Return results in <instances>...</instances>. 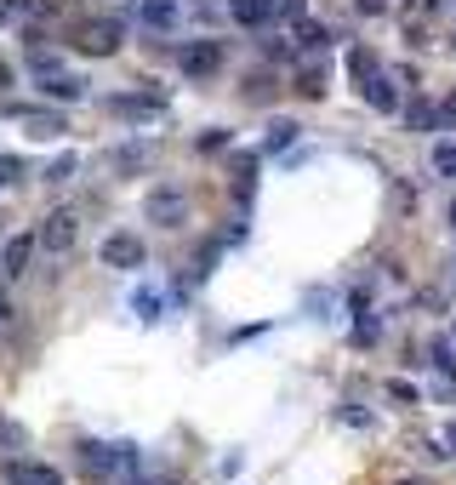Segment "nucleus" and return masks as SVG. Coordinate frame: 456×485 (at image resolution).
Listing matches in <instances>:
<instances>
[{
	"label": "nucleus",
	"mask_w": 456,
	"mask_h": 485,
	"mask_svg": "<svg viewBox=\"0 0 456 485\" xmlns=\"http://www.w3.org/2000/svg\"><path fill=\"white\" fill-rule=\"evenodd\" d=\"M360 86H365V103H371L377 115H394L400 109V92H394V80H388V75H365Z\"/></svg>",
	"instance_id": "obj_6"
},
{
	"label": "nucleus",
	"mask_w": 456,
	"mask_h": 485,
	"mask_svg": "<svg viewBox=\"0 0 456 485\" xmlns=\"http://www.w3.org/2000/svg\"><path fill=\"white\" fill-rule=\"evenodd\" d=\"M69 172H75V155H63V160H52V172H46V177H52V183H63Z\"/></svg>",
	"instance_id": "obj_19"
},
{
	"label": "nucleus",
	"mask_w": 456,
	"mask_h": 485,
	"mask_svg": "<svg viewBox=\"0 0 456 485\" xmlns=\"http://www.w3.org/2000/svg\"><path fill=\"white\" fill-rule=\"evenodd\" d=\"M12 6H17V0H0V24H6V17H12Z\"/></svg>",
	"instance_id": "obj_23"
},
{
	"label": "nucleus",
	"mask_w": 456,
	"mask_h": 485,
	"mask_svg": "<svg viewBox=\"0 0 456 485\" xmlns=\"http://www.w3.org/2000/svg\"><path fill=\"white\" fill-rule=\"evenodd\" d=\"M297 35L309 40V46H325V29H319V24H297Z\"/></svg>",
	"instance_id": "obj_20"
},
{
	"label": "nucleus",
	"mask_w": 456,
	"mask_h": 485,
	"mask_svg": "<svg viewBox=\"0 0 456 485\" xmlns=\"http://www.w3.org/2000/svg\"><path fill=\"white\" fill-rule=\"evenodd\" d=\"M360 12H382V0H360Z\"/></svg>",
	"instance_id": "obj_24"
},
{
	"label": "nucleus",
	"mask_w": 456,
	"mask_h": 485,
	"mask_svg": "<svg viewBox=\"0 0 456 485\" xmlns=\"http://www.w3.org/2000/svg\"><path fill=\"white\" fill-rule=\"evenodd\" d=\"M0 314H6V298H0Z\"/></svg>",
	"instance_id": "obj_27"
},
{
	"label": "nucleus",
	"mask_w": 456,
	"mask_h": 485,
	"mask_svg": "<svg viewBox=\"0 0 456 485\" xmlns=\"http://www.w3.org/2000/svg\"><path fill=\"white\" fill-rule=\"evenodd\" d=\"M35 75H40V92L57 97V103L86 97V80H80V75H69V69H57V63H52V69H35Z\"/></svg>",
	"instance_id": "obj_2"
},
{
	"label": "nucleus",
	"mask_w": 456,
	"mask_h": 485,
	"mask_svg": "<svg viewBox=\"0 0 456 485\" xmlns=\"http://www.w3.org/2000/svg\"><path fill=\"white\" fill-rule=\"evenodd\" d=\"M12 485H63L52 469H12Z\"/></svg>",
	"instance_id": "obj_13"
},
{
	"label": "nucleus",
	"mask_w": 456,
	"mask_h": 485,
	"mask_svg": "<svg viewBox=\"0 0 456 485\" xmlns=\"http://www.w3.org/2000/svg\"><path fill=\"white\" fill-rule=\"evenodd\" d=\"M177 17H183L177 0H143V24L148 29H177Z\"/></svg>",
	"instance_id": "obj_10"
},
{
	"label": "nucleus",
	"mask_w": 456,
	"mask_h": 485,
	"mask_svg": "<svg viewBox=\"0 0 456 485\" xmlns=\"http://www.w3.org/2000/svg\"><path fill=\"white\" fill-rule=\"evenodd\" d=\"M115 109H120V115H148V109H155V103H148V97H120Z\"/></svg>",
	"instance_id": "obj_18"
},
{
	"label": "nucleus",
	"mask_w": 456,
	"mask_h": 485,
	"mask_svg": "<svg viewBox=\"0 0 456 485\" xmlns=\"http://www.w3.org/2000/svg\"><path fill=\"white\" fill-rule=\"evenodd\" d=\"M17 177H24V160H17V155H0V183H17Z\"/></svg>",
	"instance_id": "obj_16"
},
{
	"label": "nucleus",
	"mask_w": 456,
	"mask_h": 485,
	"mask_svg": "<svg viewBox=\"0 0 456 485\" xmlns=\"http://www.w3.org/2000/svg\"><path fill=\"white\" fill-rule=\"evenodd\" d=\"M445 440H451V457H456V423H451V429H445Z\"/></svg>",
	"instance_id": "obj_25"
},
{
	"label": "nucleus",
	"mask_w": 456,
	"mask_h": 485,
	"mask_svg": "<svg viewBox=\"0 0 456 485\" xmlns=\"http://www.w3.org/2000/svg\"><path fill=\"white\" fill-rule=\"evenodd\" d=\"M228 12L240 17L246 29H257V24H269V17H274V0H228Z\"/></svg>",
	"instance_id": "obj_11"
},
{
	"label": "nucleus",
	"mask_w": 456,
	"mask_h": 485,
	"mask_svg": "<svg viewBox=\"0 0 456 485\" xmlns=\"http://www.w3.org/2000/svg\"><path fill=\"white\" fill-rule=\"evenodd\" d=\"M217 63H223V46H217V40H200V46L183 52V69H188V75H211Z\"/></svg>",
	"instance_id": "obj_8"
},
{
	"label": "nucleus",
	"mask_w": 456,
	"mask_h": 485,
	"mask_svg": "<svg viewBox=\"0 0 456 485\" xmlns=\"http://www.w3.org/2000/svg\"><path fill=\"white\" fill-rule=\"evenodd\" d=\"M286 17H291V24H302V0H286Z\"/></svg>",
	"instance_id": "obj_21"
},
{
	"label": "nucleus",
	"mask_w": 456,
	"mask_h": 485,
	"mask_svg": "<svg viewBox=\"0 0 456 485\" xmlns=\"http://www.w3.org/2000/svg\"><path fill=\"white\" fill-rule=\"evenodd\" d=\"M75 223H80L75 212H52L46 223H40V246H46L52 258H69V251H75V235H80Z\"/></svg>",
	"instance_id": "obj_1"
},
{
	"label": "nucleus",
	"mask_w": 456,
	"mask_h": 485,
	"mask_svg": "<svg viewBox=\"0 0 456 485\" xmlns=\"http://www.w3.org/2000/svg\"><path fill=\"white\" fill-rule=\"evenodd\" d=\"M451 228H456V206H451Z\"/></svg>",
	"instance_id": "obj_26"
},
{
	"label": "nucleus",
	"mask_w": 456,
	"mask_h": 485,
	"mask_svg": "<svg viewBox=\"0 0 456 485\" xmlns=\"http://www.w3.org/2000/svg\"><path fill=\"white\" fill-rule=\"evenodd\" d=\"M86 469H115V451H103V446H86Z\"/></svg>",
	"instance_id": "obj_15"
},
{
	"label": "nucleus",
	"mask_w": 456,
	"mask_h": 485,
	"mask_svg": "<svg viewBox=\"0 0 456 485\" xmlns=\"http://www.w3.org/2000/svg\"><path fill=\"white\" fill-rule=\"evenodd\" d=\"M440 120H456V92L445 97V109H440Z\"/></svg>",
	"instance_id": "obj_22"
},
{
	"label": "nucleus",
	"mask_w": 456,
	"mask_h": 485,
	"mask_svg": "<svg viewBox=\"0 0 456 485\" xmlns=\"http://www.w3.org/2000/svg\"><path fill=\"white\" fill-rule=\"evenodd\" d=\"M17 120L29 126V137H57V132H69L63 115H52V109H17Z\"/></svg>",
	"instance_id": "obj_9"
},
{
	"label": "nucleus",
	"mask_w": 456,
	"mask_h": 485,
	"mask_svg": "<svg viewBox=\"0 0 456 485\" xmlns=\"http://www.w3.org/2000/svg\"><path fill=\"white\" fill-rule=\"evenodd\" d=\"M410 126H417V132H428V126H440V115H433L428 103H417V109H410Z\"/></svg>",
	"instance_id": "obj_17"
},
{
	"label": "nucleus",
	"mask_w": 456,
	"mask_h": 485,
	"mask_svg": "<svg viewBox=\"0 0 456 485\" xmlns=\"http://www.w3.org/2000/svg\"><path fill=\"white\" fill-rule=\"evenodd\" d=\"M291 137H297L291 120H274V126H269V149H279V143H291Z\"/></svg>",
	"instance_id": "obj_14"
},
{
	"label": "nucleus",
	"mask_w": 456,
	"mask_h": 485,
	"mask_svg": "<svg viewBox=\"0 0 456 485\" xmlns=\"http://www.w3.org/2000/svg\"><path fill=\"white\" fill-rule=\"evenodd\" d=\"M103 263L108 268H143V240L137 235H108L103 240Z\"/></svg>",
	"instance_id": "obj_3"
},
{
	"label": "nucleus",
	"mask_w": 456,
	"mask_h": 485,
	"mask_svg": "<svg viewBox=\"0 0 456 485\" xmlns=\"http://www.w3.org/2000/svg\"><path fill=\"white\" fill-rule=\"evenodd\" d=\"M35 240H40V235H12L6 246H0V274H12V280H17V274L29 268V251H35Z\"/></svg>",
	"instance_id": "obj_5"
},
{
	"label": "nucleus",
	"mask_w": 456,
	"mask_h": 485,
	"mask_svg": "<svg viewBox=\"0 0 456 485\" xmlns=\"http://www.w3.org/2000/svg\"><path fill=\"white\" fill-rule=\"evenodd\" d=\"M433 172L456 183V143H433Z\"/></svg>",
	"instance_id": "obj_12"
},
{
	"label": "nucleus",
	"mask_w": 456,
	"mask_h": 485,
	"mask_svg": "<svg viewBox=\"0 0 456 485\" xmlns=\"http://www.w3.org/2000/svg\"><path fill=\"white\" fill-rule=\"evenodd\" d=\"M75 46H80V52H92V57H108V52L120 46V24H115V17H108V24H86Z\"/></svg>",
	"instance_id": "obj_4"
},
{
	"label": "nucleus",
	"mask_w": 456,
	"mask_h": 485,
	"mask_svg": "<svg viewBox=\"0 0 456 485\" xmlns=\"http://www.w3.org/2000/svg\"><path fill=\"white\" fill-rule=\"evenodd\" d=\"M148 223H166V228L183 223V195H177V188H160V195H148Z\"/></svg>",
	"instance_id": "obj_7"
}]
</instances>
